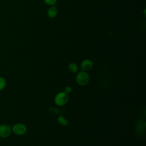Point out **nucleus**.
<instances>
[{"instance_id":"nucleus-1","label":"nucleus","mask_w":146,"mask_h":146,"mask_svg":"<svg viewBox=\"0 0 146 146\" xmlns=\"http://www.w3.org/2000/svg\"><path fill=\"white\" fill-rule=\"evenodd\" d=\"M75 80L78 84L80 86H84L87 85L90 80V76L88 74L84 71H80L78 72Z\"/></svg>"},{"instance_id":"nucleus-2","label":"nucleus","mask_w":146,"mask_h":146,"mask_svg":"<svg viewBox=\"0 0 146 146\" xmlns=\"http://www.w3.org/2000/svg\"><path fill=\"white\" fill-rule=\"evenodd\" d=\"M69 100L68 94L64 91H61L56 94L54 98L55 104L58 106H63L67 104Z\"/></svg>"},{"instance_id":"nucleus-3","label":"nucleus","mask_w":146,"mask_h":146,"mask_svg":"<svg viewBox=\"0 0 146 146\" xmlns=\"http://www.w3.org/2000/svg\"><path fill=\"white\" fill-rule=\"evenodd\" d=\"M11 131L17 135H23L26 133L27 131V127L24 124L17 123L13 126Z\"/></svg>"},{"instance_id":"nucleus-4","label":"nucleus","mask_w":146,"mask_h":146,"mask_svg":"<svg viewBox=\"0 0 146 146\" xmlns=\"http://www.w3.org/2000/svg\"><path fill=\"white\" fill-rule=\"evenodd\" d=\"M11 133V128L7 124L0 125V137L2 138H6L9 137Z\"/></svg>"},{"instance_id":"nucleus-5","label":"nucleus","mask_w":146,"mask_h":146,"mask_svg":"<svg viewBox=\"0 0 146 146\" xmlns=\"http://www.w3.org/2000/svg\"><path fill=\"white\" fill-rule=\"evenodd\" d=\"M94 66L92 61L89 59H85L82 61L80 64V67L82 71L87 72L91 70Z\"/></svg>"},{"instance_id":"nucleus-6","label":"nucleus","mask_w":146,"mask_h":146,"mask_svg":"<svg viewBox=\"0 0 146 146\" xmlns=\"http://www.w3.org/2000/svg\"><path fill=\"white\" fill-rule=\"evenodd\" d=\"M58 13V9L55 5L49 6L46 11V14L47 17L50 19L55 18L57 16Z\"/></svg>"},{"instance_id":"nucleus-7","label":"nucleus","mask_w":146,"mask_h":146,"mask_svg":"<svg viewBox=\"0 0 146 146\" xmlns=\"http://www.w3.org/2000/svg\"><path fill=\"white\" fill-rule=\"evenodd\" d=\"M68 68L72 73H76L78 72V66L75 63H70L68 66Z\"/></svg>"},{"instance_id":"nucleus-8","label":"nucleus","mask_w":146,"mask_h":146,"mask_svg":"<svg viewBox=\"0 0 146 146\" xmlns=\"http://www.w3.org/2000/svg\"><path fill=\"white\" fill-rule=\"evenodd\" d=\"M58 122L63 126H67L68 124V122L67 120L64 118L63 116H60L57 118Z\"/></svg>"},{"instance_id":"nucleus-9","label":"nucleus","mask_w":146,"mask_h":146,"mask_svg":"<svg viewBox=\"0 0 146 146\" xmlns=\"http://www.w3.org/2000/svg\"><path fill=\"white\" fill-rule=\"evenodd\" d=\"M6 85V79L2 76H0V91H2L5 88Z\"/></svg>"},{"instance_id":"nucleus-10","label":"nucleus","mask_w":146,"mask_h":146,"mask_svg":"<svg viewBox=\"0 0 146 146\" xmlns=\"http://www.w3.org/2000/svg\"><path fill=\"white\" fill-rule=\"evenodd\" d=\"M44 3L48 6H54L56 4L57 0H43Z\"/></svg>"},{"instance_id":"nucleus-11","label":"nucleus","mask_w":146,"mask_h":146,"mask_svg":"<svg viewBox=\"0 0 146 146\" xmlns=\"http://www.w3.org/2000/svg\"><path fill=\"white\" fill-rule=\"evenodd\" d=\"M64 92H65L67 94H70L72 92V88L70 86H68L65 87Z\"/></svg>"},{"instance_id":"nucleus-12","label":"nucleus","mask_w":146,"mask_h":146,"mask_svg":"<svg viewBox=\"0 0 146 146\" xmlns=\"http://www.w3.org/2000/svg\"><path fill=\"white\" fill-rule=\"evenodd\" d=\"M143 14L144 15V17H145V9H144V12H143Z\"/></svg>"}]
</instances>
